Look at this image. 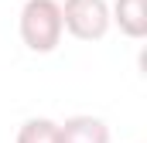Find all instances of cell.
I'll use <instances>...</instances> for the list:
<instances>
[{
  "instance_id": "obj_2",
  "label": "cell",
  "mask_w": 147,
  "mask_h": 143,
  "mask_svg": "<svg viewBox=\"0 0 147 143\" xmlns=\"http://www.w3.org/2000/svg\"><path fill=\"white\" fill-rule=\"evenodd\" d=\"M58 7H62V27L75 41H103L113 27L106 0H65Z\"/></svg>"
},
{
  "instance_id": "obj_5",
  "label": "cell",
  "mask_w": 147,
  "mask_h": 143,
  "mask_svg": "<svg viewBox=\"0 0 147 143\" xmlns=\"http://www.w3.org/2000/svg\"><path fill=\"white\" fill-rule=\"evenodd\" d=\"M14 143H62V136H58V123L48 119V116H31V119L21 123Z\"/></svg>"
},
{
  "instance_id": "obj_1",
  "label": "cell",
  "mask_w": 147,
  "mask_h": 143,
  "mask_svg": "<svg viewBox=\"0 0 147 143\" xmlns=\"http://www.w3.org/2000/svg\"><path fill=\"white\" fill-rule=\"evenodd\" d=\"M17 31L28 51L34 55H51L58 44H62V7L58 0H28L21 7V21H17Z\"/></svg>"
},
{
  "instance_id": "obj_4",
  "label": "cell",
  "mask_w": 147,
  "mask_h": 143,
  "mask_svg": "<svg viewBox=\"0 0 147 143\" xmlns=\"http://www.w3.org/2000/svg\"><path fill=\"white\" fill-rule=\"evenodd\" d=\"M110 21L134 41L147 37V0H116L110 7Z\"/></svg>"
},
{
  "instance_id": "obj_3",
  "label": "cell",
  "mask_w": 147,
  "mask_h": 143,
  "mask_svg": "<svg viewBox=\"0 0 147 143\" xmlns=\"http://www.w3.org/2000/svg\"><path fill=\"white\" fill-rule=\"evenodd\" d=\"M58 136L62 143H110V126L99 116L79 112V116H69L65 123H58Z\"/></svg>"
}]
</instances>
